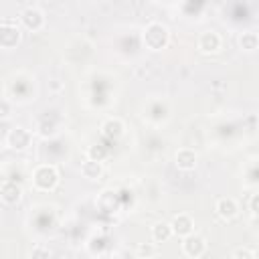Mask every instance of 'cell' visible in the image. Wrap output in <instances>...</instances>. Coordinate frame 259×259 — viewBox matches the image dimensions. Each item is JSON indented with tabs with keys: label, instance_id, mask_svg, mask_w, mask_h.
Returning a JSON list of instances; mask_svg holds the SVG:
<instances>
[{
	"label": "cell",
	"instance_id": "obj_15",
	"mask_svg": "<svg viewBox=\"0 0 259 259\" xmlns=\"http://www.w3.org/2000/svg\"><path fill=\"white\" fill-rule=\"evenodd\" d=\"M239 45H241V49H245V51H255V49L259 47V36H257L253 30H245V32L239 36Z\"/></svg>",
	"mask_w": 259,
	"mask_h": 259
},
{
	"label": "cell",
	"instance_id": "obj_19",
	"mask_svg": "<svg viewBox=\"0 0 259 259\" xmlns=\"http://www.w3.org/2000/svg\"><path fill=\"white\" fill-rule=\"evenodd\" d=\"M249 208H251L253 214L259 217V194H253V196H251V200H249Z\"/></svg>",
	"mask_w": 259,
	"mask_h": 259
},
{
	"label": "cell",
	"instance_id": "obj_20",
	"mask_svg": "<svg viewBox=\"0 0 259 259\" xmlns=\"http://www.w3.org/2000/svg\"><path fill=\"white\" fill-rule=\"evenodd\" d=\"M2 117H8V103H2Z\"/></svg>",
	"mask_w": 259,
	"mask_h": 259
},
{
	"label": "cell",
	"instance_id": "obj_6",
	"mask_svg": "<svg viewBox=\"0 0 259 259\" xmlns=\"http://www.w3.org/2000/svg\"><path fill=\"white\" fill-rule=\"evenodd\" d=\"M170 227H172L174 235H180L182 239L194 233V221H192V219H190V214H186V212H180V214H176V217L172 219Z\"/></svg>",
	"mask_w": 259,
	"mask_h": 259
},
{
	"label": "cell",
	"instance_id": "obj_17",
	"mask_svg": "<svg viewBox=\"0 0 259 259\" xmlns=\"http://www.w3.org/2000/svg\"><path fill=\"white\" fill-rule=\"evenodd\" d=\"M30 259H51V253H49L47 247L36 245V247H32V251H30Z\"/></svg>",
	"mask_w": 259,
	"mask_h": 259
},
{
	"label": "cell",
	"instance_id": "obj_7",
	"mask_svg": "<svg viewBox=\"0 0 259 259\" xmlns=\"http://www.w3.org/2000/svg\"><path fill=\"white\" fill-rule=\"evenodd\" d=\"M20 20H22L24 26L30 28V30H38V28L45 24V16H42V12H40L36 6H26V8L22 10V14H20Z\"/></svg>",
	"mask_w": 259,
	"mask_h": 259
},
{
	"label": "cell",
	"instance_id": "obj_16",
	"mask_svg": "<svg viewBox=\"0 0 259 259\" xmlns=\"http://www.w3.org/2000/svg\"><path fill=\"white\" fill-rule=\"evenodd\" d=\"M136 251H138V255H140V257H146V259H148V257H156V255H158V247H156L154 243H140Z\"/></svg>",
	"mask_w": 259,
	"mask_h": 259
},
{
	"label": "cell",
	"instance_id": "obj_11",
	"mask_svg": "<svg viewBox=\"0 0 259 259\" xmlns=\"http://www.w3.org/2000/svg\"><path fill=\"white\" fill-rule=\"evenodd\" d=\"M217 212H219V217H223V219H235L237 214H239V204L235 202V198H231V196H223V198H219L217 200Z\"/></svg>",
	"mask_w": 259,
	"mask_h": 259
},
{
	"label": "cell",
	"instance_id": "obj_13",
	"mask_svg": "<svg viewBox=\"0 0 259 259\" xmlns=\"http://www.w3.org/2000/svg\"><path fill=\"white\" fill-rule=\"evenodd\" d=\"M81 174H83L87 180H97V178H101V174H103L101 162H95V160H85V162L81 164Z\"/></svg>",
	"mask_w": 259,
	"mask_h": 259
},
{
	"label": "cell",
	"instance_id": "obj_14",
	"mask_svg": "<svg viewBox=\"0 0 259 259\" xmlns=\"http://www.w3.org/2000/svg\"><path fill=\"white\" fill-rule=\"evenodd\" d=\"M172 235H174V231H172L170 223H164V221H160V223H156V225L152 227V239H154V241H158V243H162V241H168Z\"/></svg>",
	"mask_w": 259,
	"mask_h": 259
},
{
	"label": "cell",
	"instance_id": "obj_9",
	"mask_svg": "<svg viewBox=\"0 0 259 259\" xmlns=\"http://www.w3.org/2000/svg\"><path fill=\"white\" fill-rule=\"evenodd\" d=\"M198 49L202 53H217L221 49V36L214 30H206L198 36Z\"/></svg>",
	"mask_w": 259,
	"mask_h": 259
},
{
	"label": "cell",
	"instance_id": "obj_1",
	"mask_svg": "<svg viewBox=\"0 0 259 259\" xmlns=\"http://www.w3.org/2000/svg\"><path fill=\"white\" fill-rule=\"evenodd\" d=\"M170 40V30L166 24L162 22H150L146 28H144V42L150 51H162Z\"/></svg>",
	"mask_w": 259,
	"mask_h": 259
},
{
	"label": "cell",
	"instance_id": "obj_2",
	"mask_svg": "<svg viewBox=\"0 0 259 259\" xmlns=\"http://www.w3.org/2000/svg\"><path fill=\"white\" fill-rule=\"evenodd\" d=\"M32 182L38 190H51L59 182V172L51 164H40V166H36V170L32 174Z\"/></svg>",
	"mask_w": 259,
	"mask_h": 259
},
{
	"label": "cell",
	"instance_id": "obj_5",
	"mask_svg": "<svg viewBox=\"0 0 259 259\" xmlns=\"http://www.w3.org/2000/svg\"><path fill=\"white\" fill-rule=\"evenodd\" d=\"M4 142H6L12 150H24V148H28V144H30V132L24 130V127H14V130H10V132L6 134Z\"/></svg>",
	"mask_w": 259,
	"mask_h": 259
},
{
	"label": "cell",
	"instance_id": "obj_10",
	"mask_svg": "<svg viewBox=\"0 0 259 259\" xmlns=\"http://www.w3.org/2000/svg\"><path fill=\"white\" fill-rule=\"evenodd\" d=\"M0 196H2V200H4L6 204H14V202L20 200L22 188H20L16 182H12V180H4L2 186H0Z\"/></svg>",
	"mask_w": 259,
	"mask_h": 259
},
{
	"label": "cell",
	"instance_id": "obj_8",
	"mask_svg": "<svg viewBox=\"0 0 259 259\" xmlns=\"http://www.w3.org/2000/svg\"><path fill=\"white\" fill-rule=\"evenodd\" d=\"M196 160H198V156H196V152L190 150V148H180V150L174 154V164H176V168H180V170H194V168H196Z\"/></svg>",
	"mask_w": 259,
	"mask_h": 259
},
{
	"label": "cell",
	"instance_id": "obj_4",
	"mask_svg": "<svg viewBox=\"0 0 259 259\" xmlns=\"http://www.w3.org/2000/svg\"><path fill=\"white\" fill-rule=\"evenodd\" d=\"M18 40H20V28L16 26V22L4 18L0 24V45L4 49H12Z\"/></svg>",
	"mask_w": 259,
	"mask_h": 259
},
{
	"label": "cell",
	"instance_id": "obj_18",
	"mask_svg": "<svg viewBox=\"0 0 259 259\" xmlns=\"http://www.w3.org/2000/svg\"><path fill=\"white\" fill-rule=\"evenodd\" d=\"M233 259H255V253L251 249H247V247H241V249H237L233 253Z\"/></svg>",
	"mask_w": 259,
	"mask_h": 259
},
{
	"label": "cell",
	"instance_id": "obj_12",
	"mask_svg": "<svg viewBox=\"0 0 259 259\" xmlns=\"http://www.w3.org/2000/svg\"><path fill=\"white\" fill-rule=\"evenodd\" d=\"M101 130H103V134L107 136V138H119L121 134H123V121L119 119V117H109V119H105L103 121V125H101Z\"/></svg>",
	"mask_w": 259,
	"mask_h": 259
},
{
	"label": "cell",
	"instance_id": "obj_3",
	"mask_svg": "<svg viewBox=\"0 0 259 259\" xmlns=\"http://www.w3.org/2000/svg\"><path fill=\"white\" fill-rule=\"evenodd\" d=\"M204 251H206V241H204V237L192 233V235H188V237L182 239V253H184L186 257L198 259V257L204 255Z\"/></svg>",
	"mask_w": 259,
	"mask_h": 259
}]
</instances>
